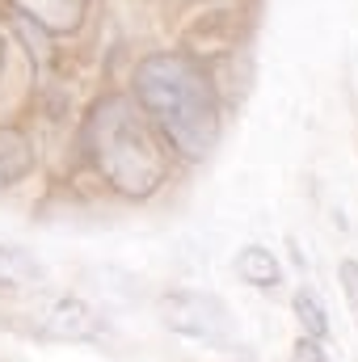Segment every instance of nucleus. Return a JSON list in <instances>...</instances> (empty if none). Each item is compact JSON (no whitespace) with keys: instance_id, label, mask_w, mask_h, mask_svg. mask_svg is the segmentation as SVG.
Listing matches in <instances>:
<instances>
[{"instance_id":"nucleus-2","label":"nucleus","mask_w":358,"mask_h":362,"mask_svg":"<svg viewBox=\"0 0 358 362\" xmlns=\"http://www.w3.org/2000/svg\"><path fill=\"white\" fill-rule=\"evenodd\" d=\"M85 156L118 198L144 202L169 181L165 139L127 93H101L85 114Z\"/></svg>"},{"instance_id":"nucleus-1","label":"nucleus","mask_w":358,"mask_h":362,"mask_svg":"<svg viewBox=\"0 0 358 362\" xmlns=\"http://www.w3.org/2000/svg\"><path fill=\"white\" fill-rule=\"evenodd\" d=\"M135 105L181 160H207L224 135V105L202 59L185 51H148L131 72Z\"/></svg>"},{"instance_id":"nucleus-7","label":"nucleus","mask_w":358,"mask_h":362,"mask_svg":"<svg viewBox=\"0 0 358 362\" xmlns=\"http://www.w3.org/2000/svg\"><path fill=\"white\" fill-rule=\"evenodd\" d=\"M47 282V266L17 245H0V295H25Z\"/></svg>"},{"instance_id":"nucleus-5","label":"nucleus","mask_w":358,"mask_h":362,"mask_svg":"<svg viewBox=\"0 0 358 362\" xmlns=\"http://www.w3.org/2000/svg\"><path fill=\"white\" fill-rule=\"evenodd\" d=\"M17 8L21 21H30L34 30L51 34V38H72L85 30L93 0H8Z\"/></svg>"},{"instance_id":"nucleus-6","label":"nucleus","mask_w":358,"mask_h":362,"mask_svg":"<svg viewBox=\"0 0 358 362\" xmlns=\"http://www.w3.org/2000/svg\"><path fill=\"white\" fill-rule=\"evenodd\" d=\"M34 139L17 122H0V189H13L34 173Z\"/></svg>"},{"instance_id":"nucleus-12","label":"nucleus","mask_w":358,"mask_h":362,"mask_svg":"<svg viewBox=\"0 0 358 362\" xmlns=\"http://www.w3.org/2000/svg\"><path fill=\"white\" fill-rule=\"evenodd\" d=\"M4 59H8V47H4V34H0V76H4Z\"/></svg>"},{"instance_id":"nucleus-3","label":"nucleus","mask_w":358,"mask_h":362,"mask_svg":"<svg viewBox=\"0 0 358 362\" xmlns=\"http://www.w3.org/2000/svg\"><path fill=\"white\" fill-rule=\"evenodd\" d=\"M161 325L185 341H198L211 350L236 346V320H232L228 303L211 291H194V286L165 291L161 295Z\"/></svg>"},{"instance_id":"nucleus-4","label":"nucleus","mask_w":358,"mask_h":362,"mask_svg":"<svg viewBox=\"0 0 358 362\" xmlns=\"http://www.w3.org/2000/svg\"><path fill=\"white\" fill-rule=\"evenodd\" d=\"M34 333H38L42 341H93V337L101 333V316L93 312L85 299L59 295V299H51V303L38 312Z\"/></svg>"},{"instance_id":"nucleus-9","label":"nucleus","mask_w":358,"mask_h":362,"mask_svg":"<svg viewBox=\"0 0 358 362\" xmlns=\"http://www.w3.org/2000/svg\"><path fill=\"white\" fill-rule=\"evenodd\" d=\"M291 308H295V320H299V333L304 337H316V341H325L329 337V312H325V303L312 295V291H295V299H291Z\"/></svg>"},{"instance_id":"nucleus-8","label":"nucleus","mask_w":358,"mask_h":362,"mask_svg":"<svg viewBox=\"0 0 358 362\" xmlns=\"http://www.w3.org/2000/svg\"><path fill=\"white\" fill-rule=\"evenodd\" d=\"M232 270L245 286H258V291H274L282 282V266L278 257L270 253L266 245H245L236 257H232Z\"/></svg>"},{"instance_id":"nucleus-11","label":"nucleus","mask_w":358,"mask_h":362,"mask_svg":"<svg viewBox=\"0 0 358 362\" xmlns=\"http://www.w3.org/2000/svg\"><path fill=\"white\" fill-rule=\"evenodd\" d=\"M291 362H329L325 354V341H316V337H295V346H291Z\"/></svg>"},{"instance_id":"nucleus-10","label":"nucleus","mask_w":358,"mask_h":362,"mask_svg":"<svg viewBox=\"0 0 358 362\" xmlns=\"http://www.w3.org/2000/svg\"><path fill=\"white\" fill-rule=\"evenodd\" d=\"M337 282H342L346 308H350V316H354V325H358V262L354 257H346V262L337 266Z\"/></svg>"}]
</instances>
